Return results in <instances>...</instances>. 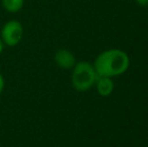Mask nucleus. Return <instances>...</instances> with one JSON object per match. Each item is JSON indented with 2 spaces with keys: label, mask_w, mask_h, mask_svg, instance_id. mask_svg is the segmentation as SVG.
<instances>
[{
  "label": "nucleus",
  "mask_w": 148,
  "mask_h": 147,
  "mask_svg": "<svg viewBox=\"0 0 148 147\" xmlns=\"http://www.w3.org/2000/svg\"><path fill=\"white\" fill-rule=\"evenodd\" d=\"M130 66L129 55L122 49L104 51L95 59L94 68L98 77L113 78L124 74Z\"/></svg>",
  "instance_id": "f257e3e1"
},
{
  "label": "nucleus",
  "mask_w": 148,
  "mask_h": 147,
  "mask_svg": "<svg viewBox=\"0 0 148 147\" xmlns=\"http://www.w3.org/2000/svg\"><path fill=\"white\" fill-rule=\"evenodd\" d=\"M98 75L95 68L88 62H79L73 68L72 84L78 92H86L96 83Z\"/></svg>",
  "instance_id": "f03ea898"
},
{
  "label": "nucleus",
  "mask_w": 148,
  "mask_h": 147,
  "mask_svg": "<svg viewBox=\"0 0 148 147\" xmlns=\"http://www.w3.org/2000/svg\"><path fill=\"white\" fill-rule=\"evenodd\" d=\"M24 34L23 25L18 20L12 19L5 22L0 31V38L4 45L13 47L19 44Z\"/></svg>",
  "instance_id": "7ed1b4c3"
},
{
  "label": "nucleus",
  "mask_w": 148,
  "mask_h": 147,
  "mask_svg": "<svg viewBox=\"0 0 148 147\" xmlns=\"http://www.w3.org/2000/svg\"><path fill=\"white\" fill-rule=\"evenodd\" d=\"M53 59H55L56 65L62 70H71L77 64L76 57L74 55V53L66 49H58L55 53Z\"/></svg>",
  "instance_id": "20e7f679"
},
{
  "label": "nucleus",
  "mask_w": 148,
  "mask_h": 147,
  "mask_svg": "<svg viewBox=\"0 0 148 147\" xmlns=\"http://www.w3.org/2000/svg\"><path fill=\"white\" fill-rule=\"evenodd\" d=\"M95 84H96V87H97L98 94L102 97L110 96L114 90V83H113L112 78H108V77H98Z\"/></svg>",
  "instance_id": "39448f33"
},
{
  "label": "nucleus",
  "mask_w": 148,
  "mask_h": 147,
  "mask_svg": "<svg viewBox=\"0 0 148 147\" xmlns=\"http://www.w3.org/2000/svg\"><path fill=\"white\" fill-rule=\"evenodd\" d=\"M1 4L9 13H17L23 7L24 0H1Z\"/></svg>",
  "instance_id": "423d86ee"
},
{
  "label": "nucleus",
  "mask_w": 148,
  "mask_h": 147,
  "mask_svg": "<svg viewBox=\"0 0 148 147\" xmlns=\"http://www.w3.org/2000/svg\"><path fill=\"white\" fill-rule=\"evenodd\" d=\"M4 87H5V81H4V78L2 76V74L0 73V94L3 92Z\"/></svg>",
  "instance_id": "0eeeda50"
},
{
  "label": "nucleus",
  "mask_w": 148,
  "mask_h": 147,
  "mask_svg": "<svg viewBox=\"0 0 148 147\" xmlns=\"http://www.w3.org/2000/svg\"><path fill=\"white\" fill-rule=\"evenodd\" d=\"M137 2V4H139L140 6H143V7H146L148 6V0H135Z\"/></svg>",
  "instance_id": "6e6552de"
},
{
  "label": "nucleus",
  "mask_w": 148,
  "mask_h": 147,
  "mask_svg": "<svg viewBox=\"0 0 148 147\" xmlns=\"http://www.w3.org/2000/svg\"><path fill=\"white\" fill-rule=\"evenodd\" d=\"M3 49H4V43H3V41L1 40V38H0V55H1L2 51H3Z\"/></svg>",
  "instance_id": "1a4fd4ad"
}]
</instances>
